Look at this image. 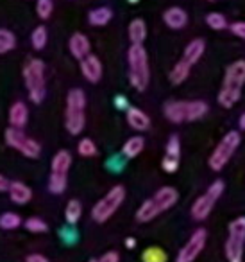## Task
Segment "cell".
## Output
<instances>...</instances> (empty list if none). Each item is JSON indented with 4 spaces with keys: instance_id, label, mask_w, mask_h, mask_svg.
<instances>
[{
    "instance_id": "cell-7",
    "label": "cell",
    "mask_w": 245,
    "mask_h": 262,
    "mask_svg": "<svg viewBox=\"0 0 245 262\" xmlns=\"http://www.w3.org/2000/svg\"><path fill=\"white\" fill-rule=\"evenodd\" d=\"M72 165V155L66 149L56 153L51 164V180H48V190L52 194H63L68 182V169Z\"/></svg>"
},
{
    "instance_id": "cell-41",
    "label": "cell",
    "mask_w": 245,
    "mask_h": 262,
    "mask_svg": "<svg viewBox=\"0 0 245 262\" xmlns=\"http://www.w3.org/2000/svg\"><path fill=\"white\" fill-rule=\"evenodd\" d=\"M116 106H118V108H126L127 106L126 97H116Z\"/></svg>"
},
{
    "instance_id": "cell-13",
    "label": "cell",
    "mask_w": 245,
    "mask_h": 262,
    "mask_svg": "<svg viewBox=\"0 0 245 262\" xmlns=\"http://www.w3.org/2000/svg\"><path fill=\"white\" fill-rule=\"evenodd\" d=\"M81 72L90 83H99L102 79V63L97 56L90 54L84 59H81Z\"/></svg>"
},
{
    "instance_id": "cell-12",
    "label": "cell",
    "mask_w": 245,
    "mask_h": 262,
    "mask_svg": "<svg viewBox=\"0 0 245 262\" xmlns=\"http://www.w3.org/2000/svg\"><path fill=\"white\" fill-rule=\"evenodd\" d=\"M206 239H208V232L204 228L195 230L188 239V243L181 248L179 255H177V262H193L201 255V251L204 250Z\"/></svg>"
},
{
    "instance_id": "cell-17",
    "label": "cell",
    "mask_w": 245,
    "mask_h": 262,
    "mask_svg": "<svg viewBox=\"0 0 245 262\" xmlns=\"http://www.w3.org/2000/svg\"><path fill=\"white\" fill-rule=\"evenodd\" d=\"M127 124L136 131H147L151 127V119L149 115L140 108H127Z\"/></svg>"
},
{
    "instance_id": "cell-36",
    "label": "cell",
    "mask_w": 245,
    "mask_h": 262,
    "mask_svg": "<svg viewBox=\"0 0 245 262\" xmlns=\"http://www.w3.org/2000/svg\"><path fill=\"white\" fill-rule=\"evenodd\" d=\"M161 167H163V171H166V172H176L177 167H179V158L165 157L161 162Z\"/></svg>"
},
{
    "instance_id": "cell-20",
    "label": "cell",
    "mask_w": 245,
    "mask_h": 262,
    "mask_svg": "<svg viewBox=\"0 0 245 262\" xmlns=\"http://www.w3.org/2000/svg\"><path fill=\"white\" fill-rule=\"evenodd\" d=\"M9 198H11L13 203L26 205L33 198V190L22 182H11V185H9Z\"/></svg>"
},
{
    "instance_id": "cell-40",
    "label": "cell",
    "mask_w": 245,
    "mask_h": 262,
    "mask_svg": "<svg viewBox=\"0 0 245 262\" xmlns=\"http://www.w3.org/2000/svg\"><path fill=\"white\" fill-rule=\"evenodd\" d=\"M9 185H11V183L8 182V178L0 174V192H2V190H9Z\"/></svg>"
},
{
    "instance_id": "cell-23",
    "label": "cell",
    "mask_w": 245,
    "mask_h": 262,
    "mask_svg": "<svg viewBox=\"0 0 245 262\" xmlns=\"http://www.w3.org/2000/svg\"><path fill=\"white\" fill-rule=\"evenodd\" d=\"M190 70H191V65H188L184 59H179V61L174 65V69L170 70V81L172 84H181L188 79L190 76Z\"/></svg>"
},
{
    "instance_id": "cell-37",
    "label": "cell",
    "mask_w": 245,
    "mask_h": 262,
    "mask_svg": "<svg viewBox=\"0 0 245 262\" xmlns=\"http://www.w3.org/2000/svg\"><path fill=\"white\" fill-rule=\"evenodd\" d=\"M229 31L234 34V36L241 38V40H245V22H234L229 26Z\"/></svg>"
},
{
    "instance_id": "cell-14",
    "label": "cell",
    "mask_w": 245,
    "mask_h": 262,
    "mask_svg": "<svg viewBox=\"0 0 245 262\" xmlns=\"http://www.w3.org/2000/svg\"><path fill=\"white\" fill-rule=\"evenodd\" d=\"M163 112L170 122H184V120H188V101H170L165 104Z\"/></svg>"
},
{
    "instance_id": "cell-24",
    "label": "cell",
    "mask_w": 245,
    "mask_h": 262,
    "mask_svg": "<svg viewBox=\"0 0 245 262\" xmlns=\"http://www.w3.org/2000/svg\"><path fill=\"white\" fill-rule=\"evenodd\" d=\"M143 147H145L143 137H131V139H127V142L124 144L122 153L126 158H136L138 155L143 151Z\"/></svg>"
},
{
    "instance_id": "cell-27",
    "label": "cell",
    "mask_w": 245,
    "mask_h": 262,
    "mask_svg": "<svg viewBox=\"0 0 245 262\" xmlns=\"http://www.w3.org/2000/svg\"><path fill=\"white\" fill-rule=\"evenodd\" d=\"M47 40H48V33L45 26H38L33 31V34H31V43H33V49H36V51H41L47 45Z\"/></svg>"
},
{
    "instance_id": "cell-28",
    "label": "cell",
    "mask_w": 245,
    "mask_h": 262,
    "mask_svg": "<svg viewBox=\"0 0 245 262\" xmlns=\"http://www.w3.org/2000/svg\"><path fill=\"white\" fill-rule=\"evenodd\" d=\"M16 47V38L11 31L0 29V54H8Z\"/></svg>"
},
{
    "instance_id": "cell-2",
    "label": "cell",
    "mask_w": 245,
    "mask_h": 262,
    "mask_svg": "<svg viewBox=\"0 0 245 262\" xmlns=\"http://www.w3.org/2000/svg\"><path fill=\"white\" fill-rule=\"evenodd\" d=\"M179 200V192L174 187H161L158 192L152 198H149L147 201L141 203V207L136 212V221L140 223H149L154 217H158L159 214L166 212L168 208H172Z\"/></svg>"
},
{
    "instance_id": "cell-26",
    "label": "cell",
    "mask_w": 245,
    "mask_h": 262,
    "mask_svg": "<svg viewBox=\"0 0 245 262\" xmlns=\"http://www.w3.org/2000/svg\"><path fill=\"white\" fill-rule=\"evenodd\" d=\"M208 113V104L204 101H188V120H197Z\"/></svg>"
},
{
    "instance_id": "cell-10",
    "label": "cell",
    "mask_w": 245,
    "mask_h": 262,
    "mask_svg": "<svg viewBox=\"0 0 245 262\" xmlns=\"http://www.w3.org/2000/svg\"><path fill=\"white\" fill-rule=\"evenodd\" d=\"M245 246V217H236L229 225V237L226 241V257L229 262H241Z\"/></svg>"
},
{
    "instance_id": "cell-34",
    "label": "cell",
    "mask_w": 245,
    "mask_h": 262,
    "mask_svg": "<svg viewBox=\"0 0 245 262\" xmlns=\"http://www.w3.org/2000/svg\"><path fill=\"white\" fill-rule=\"evenodd\" d=\"M52 9H54V4H52V0H38L36 13H38V16H40L41 20L51 18Z\"/></svg>"
},
{
    "instance_id": "cell-38",
    "label": "cell",
    "mask_w": 245,
    "mask_h": 262,
    "mask_svg": "<svg viewBox=\"0 0 245 262\" xmlns=\"http://www.w3.org/2000/svg\"><path fill=\"white\" fill-rule=\"evenodd\" d=\"M118 260H120V257L116 251H108V253H104L102 257L93 258V260H90V262H118Z\"/></svg>"
},
{
    "instance_id": "cell-43",
    "label": "cell",
    "mask_w": 245,
    "mask_h": 262,
    "mask_svg": "<svg viewBox=\"0 0 245 262\" xmlns=\"http://www.w3.org/2000/svg\"><path fill=\"white\" fill-rule=\"evenodd\" d=\"M238 124H240V127L245 131V113H241V117H240V120H238Z\"/></svg>"
},
{
    "instance_id": "cell-33",
    "label": "cell",
    "mask_w": 245,
    "mask_h": 262,
    "mask_svg": "<svg viewBox=\"0 0 245 262\" xmlns=\"http://www.w3.org/2000/svg\"><path fill=\"white\" fill-rule=\"evenodd\" d=\"M26 228L29 230V232H33V233H43V232H47L48 230V226H47V223L43 221V219H40V217H29L26 223Z\"/></svg>"
},
{
    "instance_id": "cell-42",
    "label": "cell",
    "mask_w": 245,
    "mask_h": 262,
    "mask_svg": "<svg viewBox=\"0 0 245 262\" xmlns=\"http://www.w3.org/2000/svg\"><path fill=\"white\" fill-rule=\"evenodd\" d=\"M126 246H127V248H134V246H136V241L131 239V237H129V239L126 241Z\"/></svg>"
},
{
    "instance_id": "cell-3",
    "label": "cell",
    "mask_w": 245,
    "mask_h": 262,
    "mask_svg": "<svg viewBox=\"0 0 245 262\" xmlns=\"http://www.w3.org/2000/svg\"><path fill=\"white\" fill-rule=\"evenodd\" d=\"M86 95L81 88H72L66 95L65 126L70 135H79L86 124Z\"/></svg>"
},
{
    "instance_id": "cell-32",
    "label": "cell",
    "mask_w": 245,
    "mask_h": 262,
    "mask_svg": "<svg viewBox=\"0 0 245 262\" xmlns=\"http://www.w3.org/2000/svg\"><path fill=\"white\" fill-rule=\"evenodd\" d=\"M143 262H166V253L161 248H147L141 255Z\"/></svg>"
},
{
    "instance_id": "cell-9",
    "label": "cell",
    "mask_w": 245,
    "mask_h": 262,
    "mask_svg": "<svg viewBox=\"0 0 245 262\" xmlns=\"http://www.w3.org/2000/svg\"><path fill=\"white\" fill-rule=\"evenodd\" d=\"M222 192H224L222 180L213 182L211 185L208 187V190H206L202 196H199L197 200H195V203L191 205V217H193L195 221H202V219L208 217V215L211 214L215 203L218 201V198L222 196Z\"/></svg>"
},
{
    "instance_id": "cell-22",
    "label": "cell",
    "mask_w": 245,
    "mask_h": 262,
    "mask_svg": "<svg viewBox=\"0 0 245 262\" xmlns=\"http://www.w3.org/2000/svg\"><path fill=\"white\" fill-rule=\"evenodd\" d=\"M147 38V26L141 18H134L129 24V40L133 45H141Z\"/></svg>"
},
{
    "instance_id": "cell-25",
    "label": "cell",
    "mask_w": 245,
    "mask_h": 262,
    "mask_svg": "<svg viewBox=\"0 0 245 262\" xmlns=\"http://www.w3.org/2000/svg\"><path fill=\"white\" fill-rule=\"evenodd\" d=\"M81 215H83V205H81V201L70 200L68 205H66V208H65L66 223H70V225H76V223L81 219Z\"/></svg>"
},
{
    "instance_id": "cell-11",
    "label": "cell",
    "mask_w": 245,
    "mask_h": 262,
    "mask_svg": "<svg viewBox=\"0 0 245 262\" xmlns=\"http://www.w3.org/2000/svg\"><path fill=\"white\" fill-rule=\"evenodd\" d=\"M4 137H6V144H8L9 147H13V149H16L18 153H22L23 157L33 158V160L40 157L41 146L36 142V140L27 137L22 129H18V127H8Z\"/></svg>"
},
{
    "instance_id": "cell-31",
    "label": "cell",
    "mask_w": 245,
    "mask_h": 262,
    "mask_svg": "<svg viewBox=\"0 0 245 262\" xmlns=\"http://www.w3.org/2000/svg\"><path fill=\"white\" fill-rule=\"evenodd\" d=\"M77 153L83 158H93L97 155V146L91 139H83L77 144Z\"/></svg>"
},
{
    "instance_id": "cell-44",
    "label": "cell",
    "mask_w": 245,
    "mask_h": 262,
    "mask_svg": "<svg viewBox=\"0 0 245 262\" xmlns=\"http://www.w3.org/2000/svg\"><path fill=\"white\" fill-rule=\"evenodd\" d=\"M131 4H138V2H140V0H129Z\"/></svg>"
},
{
    "instance_id": "cell-39",
    "label": "cell",
    "mask_w": 245,
    "mask_h": 262,
    "mask_svg": "<svg viewBox=\"0 0 245 262\" xmlns=\"http://www.w3.org/2000/svg\"><path fill=\"white\" fill-rule=\"evenodd\" d=\"M26 262H48V258L41 253H31V255H27Z\"/></svg>"
},
{
    "instance_id": "cell-35",
    "label": "cell",
    "mask_w": 245,
    "mask_h": 262,
    "mask_svg": "<svg viewBox=\"0 0 245 262\" xmlns=\"http://www.w3.org/2000/svg\"><path fill=\"white\" fill-rule=\"evenodd\" d=\"M181 155V144H179V137L172 135L168 139V144H166V155L165 157L170 158H179Z\"/></svg>"
},
{
    "instance_id": "cell-1",
    "label": "cell",
    "mask_w": 245,
    "mask_h": 262,
    "mask_svg": "<svg viewBox=\"0 0 245 262\" xmlns=\"http://www.w3.org/2000/svg\"><path fill=\"white\" fill-rule=\"evenodd\" d=\"M245 84V61L238 59V61L231 63L226 70L222 86L218 92V102L224 108H231L234 106L241 97V90Z\"/></svg>"
},
{
    "instance_id": "cell-19",
    "label": "cell",
    "mask_w": 245,
    "mask_h": 262,
    "mask_svg": "<svg viewBox=\"0 0 245 262\" xmlns=\"http://www.w3.org/2000/svg\"><path fill=\"white\" fill-rule=\"evenodd\" d=\"M206 51V41L201 40V38H195V40H191L190 43L184 47V52H183V58L184 61L188 63V65L193 67L195 63L199 61V59L202 58V54H204Z\"/></svg>"
},
{
    "instance_id": "cell-18",
    "label": "cell",
    "mask_w": 245,
    "mask_h": 262,
    "mask_svg": "<svg viewBox=\"0 0 245 262\" xmlns=\"http://www.w3.org/2000/svg\"><path fill=\"white\" fill-rule=\"evenodd\" d=\"M27 119H29V110H27L26 102L22 101L13 102L11 108H9V122H11V127L22 129L27 124Z\"/></svg>"
},
{
    "instance_id": "cell-5",
    "label": "cell",
    "mask_w": 245,
    "mask_h": 262,
    "mask_svg": "<svg viewBox=\"0 0 245 262\" xmlns=\"http://www.w3.org/2000/svg\"><path fill=\"white\" fill-rule=\"evenodd\" d=\"M23 81L29 99L36 104H40L47 95L45 86V63L41 59H29L23 67Z\"/></svg>"
},
{
    "instance_id": "cell-4",
    "label": "cell",
    "mask_w": 245,
    "mask_h": 262,
    "mask_svg": "<svg viewBox=\"0 0 245 262\" xmlns=\"http://www.w3.org/2000/svg\"><path fill=\"white\" fill-rule=\"evenodd\" d=\"M127 61H129V81L133 88H136L138 92L147 90L151 81V69H149V56L143 45H131L127 52Z\"/></svg>"
},
{
    "instance_id": "cell-45",
    "label": "cell",
    "mask_w": 245,
    "mask_h": 262,
    "mask_svg": "<svg viewBox=\"0 0 245 262\" xmlns=\"http://www.w3.org/2000/svg\"><path fill=\"white\" fill-rule=\"evenodd\" d=\"M208 2H215V0H208Z\"/></svg>"
},
{
    "instance_id": "cell-15",
    "label": "cell",
    "mask_w": 245,
    "mask_h": 262,
    "mask_svg": "<svg viewBox=\"0 0 245 262\" xmlns=\"http://www.w3.org/2000/svg\"><path fill=\"white\" fill-rule=\"evenodd\" d=\"M68 49H70V52H72L74 58L81 61V59H84L86 56H90L91 45H90V40H88L86 34L76 33V34H72V38H70Z\"/></svg>"
},
{
    "instance_id": "cell-8",
    "label": "cell",
    "mask_w": 245,
    "mask_h": 262,
    "mask_svg": "<svg viewBox=\"0 0 245 262\" xmlns=\"http://www.w3.org/2000/svg\"><path fill=\"white\" fill-rule=\"evenodd\" d=\"M126 200V189L122 185H115L102 200H99L95 203V207L91 208V217L97 223H106L116 210L120 208V205Z\"/></svg>"
},
{
    "instance_id": "cell-6",
    "label": "cell",
    "mask_w": 245,
    "mask_h": 262,
    "mask_svg": "<svg viewBox=\"0 0 245 262\" xmlns=\"http://www.w3.org/2000/svg\"><path fill=\"white\" fill-rule=\"evenodd\" d=\"M240 142H241V137L238 131H229V133H226V137L220 140L218 146L213 149L211 157H209V160H208L209 169L215 172L222 171L227 165V162L231 160V157L236 153Z\"/></svg>"
},
{
    "instance_id": "cell-30",
    "label": "cell",
    "mask_w": 245,
    "mask_h": 262,
    "mask_svg": "<svg viewBox=\"0 0 245 262\" xmlns=\"http://www.w3.org/2000/svg\"><path fill=\"white\" fill-rule=\"evenodd\" d=\"M206 24H208V27L213 31H224L229 27L227 26V18L222 13H209V15L206 16Z\"/></svg>"
},
{
    "instance_id": "cell-21",
    "label": "cell",
    "mask_w": 245,
    "mask_h": 262,
    "mask_svg": "<svg viewBox=\"0 0 245 262\" xmlns=\"http://www.w3.org/2000/svg\"><path fill=\"white\" fill-rule=\"evenodd\" d=\"M111 18H113V11L109 8H97L88 13V22L93 27L108 26V24L111 22Z\"/></svg>"
},
{
    "instance_id": "cell-29",
    "label": "cell",
    "mask_w": 245,
    "mask_h": 262,
    "mask_svg": "<svg viewBox=\"0 0 245 262\" xmlns=\"http://www.w3.org/2000/svg\"><path fill=\"white\" fill-rule=\"evenodd\" d=\"M22 225V217L16 212H4L0 215V228L2 230H15Z\"/></svg>"
},
{
    "instance_id": "cell-16",
    "label": "cell",
    "mask_w": 245,
    "mask_h": 262,
    "mask_svg": "<svg viewBox=\"0 0 245 262\" xmlns=\"http://www.w3.org/2000/svg\"><path fill=\"white\" fill-rule=\"evenodd\" d=\"M163 22L174 31L184 29L188 24V13L183 8H168L163 13Z\"/></svg>"
}]
</instances>
